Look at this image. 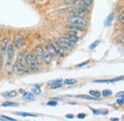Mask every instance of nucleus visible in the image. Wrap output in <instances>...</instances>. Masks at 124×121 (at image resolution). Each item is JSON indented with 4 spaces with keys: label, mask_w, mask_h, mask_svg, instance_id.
Wrapping results in <instances>:
<instances>
[{
    "label": "nucleus",
    "mask_w": 124,
    "mask_h": 121,
    "mask_svg": "<svg viewBox=\"0 0 124 121\" xmlns=\"http://www.w3.org/2000/svg\"><path fill=\"white\" fill-rule=\"evenodd\" d=\"M68 21L70 24H75L78 26H82V27H86L88 25V20L84 18V16H80V15H71L68 18Z\"/></svg>",
    "instance_id": "f03ea898"
},
{
    "label": "nucleus",
    "mask_w": 124,
    "mask_h": 121,
    "mask_svg": "<svg viewBox=\"0 0 124 121\" xmlns=\"http://www.w3.org/2000/svg\"><path fill=\"white\" fill-rule=\"evenodd\" d=\"M25 60H26V65L31 71H37L39 69V64H38L37 60L35 58V55L30 53L25 57Z\"/></svg>",
    "instance_id": "f257e3e1"
},
{
    "label": "nucleus",
    "mask_w": 124,
    "mask_h": 121,
    "mask_svg": "<svg viewBox=\"0 0 124 121\" xmlns=\"http://www.w3.org/2000/svg\"><path fill=\"white\" fill-rule=\"evenodd\" d=\"M123 80V76H121L120 78H116V79H107V80H95L93 81V83H114L116 81H121Z\"/></svg>",
    "instance_id": "4468645a"
},
{
    "label": "nucleus",
    "mask_w": 124,
    "mask_h": 121,
    "mask_svg": "<svg viewBox=\"0 0 124 121\" xmlns=\"http://www.w3.org/2000/svg\"><path fill=\"white\" fill-rule=\"evenodd\" d=\"M50 44H51V46L54 49V51L56 52L57 55H60L61 57H64V50L62 49L61 46L59 45L58 41H56V40H52V41H50Z\"/></svg>",
    "instance_id": "0eeeda50"
},
{
    "label": "nucleus",
    "mask_w": 124,
    "mask_h": 121,
    "mask_svg": "<svg viewBox=\"0 0 124 121\" xmlns=\"http://www.w3.org/2000/svg\"><path fill=\"white\" fill-rule=\"evenodd\" d=\"M15 114L16 115H20V116H23V117H26V116H32V117H34V116H37L36 114H33V113H27V112H15Z\"/></svg>",
    "instance_id": "4be33fe9"
},
{
    "label": "nucleus",
    "mask_w": 124,
    "mask_h": 121,
    "mask_svg": "<svg viewBox=\"0 0 124 121\" xmlns=\"http://www.w3.org/2000/svg\"><path fill=\"white\" fill-rule=\"evenodd\" d=\"M90 61L89 60H86V61H83V62H81V63H79V64H77L76 65V67H81V66H84V65H86V64H88Z\"/></svg>",
    "instance_id": "c756f323"
},
{
    "label": "nucleus",
    "mask_w": 124,
    "mask_h": 121,
    "mask_svg": "<svg viewBox=\"0 0 124 121\" xmlns=\"http://www.w3.org/2000/svg\"><path fill=\"white\" fill-rule=\"evenodd\" d=\"M61 83H62V80L61 79H58V80H54V81H52V82H48L47 85L50 86L51 89L55 90V89L61 88Z\"/></svg>",
    "instance_id": "9b49d317"
},
{
    "label": "nucleus",
    "mask_w": 124,
    "mask_h": 121,
    "mask_svg": "<svg viewBox=\"0 0 124 121\" xmlns=\"http://www.w3.org/2000/svg\"><path fill=\"white\" fill-rule=\"evenodd\" d=\"M0 120H9V121H16L15 118H11L6 115H0Z\"/></svg>",
    "instance_id": "a878e982"
},
{
    "label": "nucleus",
    "mask_w": 124,
    "mask_h": 121,
    "mask_svg": "<svg viewBox=\"0 0 124 121\" xmlns=\"http://www.w3.org/2000/svg\"><path fill=\"white\" fill-rule=\"evenodd\" d=\"M24 92H25V91H23V90H19V93H21V94H23Z\"/></svg>",
    "instance_id": "58836bf2"
},
{
    "label": "nucleus",
    "mask_w": 124,
    "mask_h": 121,
    "mask_svg": "<svg viewBox=\"0 0 124 121\" xmlns=\"http://www.w3.org/2000/svg\"><path fill=\"white\" fill-rule=\"evenodd\" d=\"M113 19H114V13L110 14V15H108V17L106 18V20L104 21V24H105V26H110V25L112 24V21H113Z\"/></svg>",
    "instance_id": "6ab92c4d"
},
{
    "label": "nucleus",
    "mask_w": 124,
    "mask_h": 121,
    "mask_svg": "<svg viewBox=\"0 0 124 121\" xmlns=\"http://www.w3.org/2000/svg\"><path fill=\"white\" fill-rule=\"evenodd\" d=\"M31 92L33 93V94H35V95H38V94H40L41 93V88L39 87V86H33L32 88H31Z\"/></svg>",
    "instance_id": "412c9836"
},
{
    "label": "nucleus",
    "mask_w": 124,
    "mask_h": 121,
    "mask_svg": "<svg viewBox=\"0 0 124 121\" xmlns=\"http://www.w3.org/2000/svg\"><path fill=\"white\" fill-rule=\"evenodd\" d=\"M78 81L77 80H75V79H68V80H65L64 81V84L65 85H74V84H76Z\"/></svg>",
    "instance_id": "393cba45"
},
{
    "label": "nucleus",
    "mask_w": 124,
    "mask_h": 121,
    "mask_svg": "<svg viewBox=\"0 0 124 121\" xmlns=\"http://www.w3.org/2000/svg\"><path fill=\"white\" fill-rule=\"evenodd\" d=\"M90 95H92V96L94 97V98L99 99V98H100V96H101V93L97 91H90Z\"/></svg>",
    "instance_id": "b1692460"
},
{
    "label": "nucleus",
    "mask_w": 124,
    "mask_h": 121,
    "mask_svg": "<svg viewBox=\"0 0 124 121\" xmlns=\"http://www.w3.org/2000/svg\"><path fill=\"white\" fill-rule=\"evenodd\" d=\"M13 67H14L15 72L17 73V74H19V75H22V74H24L25 72H27L26 66H25V65H22V64H20V63H18L17 61L15 62V64H14Z\"/></svg>",
    "instance_id": "6e6552de"
},
{
    "label": "nucleus",
    "mask_w": 124,
    "mask_h": 121,
    "mask_svg": "<svg viewBox=\"0 0 124 121\" xmlns=\"http://www.w3.org/2000/svg\"><path fill=\"white\" fill-rule=\"evenodd\" d=\"M67 29H68V30L81 32V31H84V27H82V26H78V25H75V24H71V25L67 26Z\"/></svg>",
    "instance_id": "2eb2a0df"
},
{
    "label": "nucleus",
    "mask_w": 124,
    "mask_h": 121,
    "mask_svg": "<svg viewBox=\"0 0 124 121\" xmlns=\"http://www.w3.org/2000/svg\"><path fill=\"white\" fill-rule=\"evenodd\" d=\"M42 52H43V46H36V48H35V56L38 57V58H41L42 57Z\"/></svg>",
    "instance_id": "f3484780"
},
{
    "label": "nucleus",
    "mask_w": 124,
    "mask_h": 121,
    "mask_svg": "<svg viewBox=\"0 0 124 121\" xmlns=\"http://www.w3.org/2000/svg\"><path fill=\"white\" fill-rule=\"evenodd\" d=\"M47 105H48V106L55 107V106H57V102H56V101H53V100H51V101H49V102L47 103Z\"/></svg>",
    "instance_id": "c85d7f7f"
},
{
    "label": "nucleus",
    "mask_w": 124,
    "mask_h": 121,
    "mask_svg": "<svg viewBox=\"0 0 124 121\" xmlns=\"http://www.w3.org/2000/svg\"><path fill=\"white\" fill-rule=\"evenodd\" d=\"M98 44H99V40H95V41H93V43L89 46V48H90L91 50H93V49H94V48L98 45Z\"/></svg>",
    "instance_id": "bb28decb"
},
{
    "label": "nucleus",
    "mask_w": 124,
    "mask_h": 121,
    "mask_svg": "<svg viewBox=\"0 0 124 121\" xmlns=\"http://www.w3.org/2000/svg\"><path fill=\"white\" fill-rule=\"evenodd\" d=\"M70 104H72V105H76L77 103H76V102H70Z\"/></svg>",
    "instance_id": "ea45409f"
},
{
    "label": "nucleus",
    "mask_w": 124,
    "mask_h": 121,
    "mask_svg": "<svg viewBox=\"0 0 124 121\" xmlns=\"http://www.w3.org/2000/svg\"><path fill=\"white\" fill-rule=\"evenodd\" d=\"M41 59L44 60L47 64H51L52 60H53V55L50 53V51L47 49L45 46L43 47V52H42V57H41Z\"/></svg>",
    "instance_id": "39448f33"
},
{
    "label": "nucleus",
    "mask_w": 124,
    "mask_h": 121,
    "mask_svg": "<svg viewBox=\"0 0 124 121\" xmlns=\"http://www.w3.org/2000/svg\"><path fill=\"white\" fill-rule=\"evenodd\" d=\"M78 6L81 7V8H84V9H87L89 6L92 5L93 3V0H79L78 2Z\"/></svg>",
    "instance_id": "f8f14e48"
},
{
    "label": "nucleus",
    "mask_w": 124,
    "mask_h": 121,
    "mask_svg": "<svg viewBox=\"0 0 124 121\" xmlns=\"http://www.w3.org/2000/svg\"><path fill=\"white\" fill-rule=\"evenodd\" d=\"M2 96L7 98V99H10V98H13V97H16V92L15 91H6L4 93H2Z\"/></svg>",
    "instance_id": "dca6fc26"
},
{
    "label": "nucleus",
    "mask_w": 124,
    "mask_h": 121,
    "mask_svg": "<svg viewBox=\"0 0 124 121\" xmlns=\"http://www.w3.org/2000/svg\"><path fill=\"white\" fill-rule=\"evenodd\" d=\"M113 93H112V91H109V90H104V91H102V95L103 96H111Z\"/></svg>",
    "instance_id": "cd10ccee"
},
{
    "label": "nucleus",
    "mask_w": 124,
    "mask_h": 121,
    "mask_svg": "<svg viewBox=\"0 0 124 121\" xmlns=\"http://www.w3.org/2000/svg\"><path fill=\"white\" fill-rule=\"evenodd\" d=\"M9 43H10V38H5L0 42V53H1L2 57H5L6 52H7V47H8Z\"/></svg>",
    "instance_id": "423d86ee"
},
{
    "label": "nucleus",
    "mask_w": 124,
    "mask_h": 121,
    "mask_svg": "<svg viewBox=\"0 0 124 121\" xmlns=\"http://www.w3.org/2000/svg\"><path fill=\"white\" fill-rule=\"evenodd\" d=\"M66 118L73 119V118H74V115H73V114H66Z\"/></svg>",
    "instance_id": "e433bc0d"
},
{
    "label": "nucleus",
    "mask_w": 124,
    "mask_h": 121,
    "mask_svg": "<svg viewBox=\"0 0 124 121\" xmlns=\"http://www.w3.org/2000/svg\"><path fill=\"white\" fill-rule=\"evenodd\" d=\"M79 0H66L65 3L66 4H75V3H78Z\"/></svg>",
    "instance_id": "2f4dec72"
},
{
    "label": "nucleus",
    "mask_w": 124,
    "mask_h": 121,
    "mask_svg": "<svg viewBox=\"0 0 124 121\" xmlns=\"http://www.w3.org/2000/svg\"><path fill=\"white\" fill-rule=\"evenodd\" d=\"M22 97L25 101H33L35 99V96L32 92H24Z\"/></svg>",
    "instance_id": "ddd939ff"
},
{
    "label": "nucleus",
    "mask_w": 124,
    "mask_h": 121,
    "mask_svg": "<svg viewBox=\"0 0 124 121\" xmlns=\"http://www.w3.org/2000/svg\"><path fill=\"white\" fill-rule=\"evenodd\" d=\"M76 97H78L79 99H85V100H96L97 98H94L93 96H89V95H84V94H81V95H76Z\"/></svg>",
    "instance_id": "aec40b11"
},
{
    "label": "nucleus",
    "mask_w": 124,
    "mask_h": 121,
    "mask_svg": "<svg viewBox=\"0 0 124 121\" xmlns=\"http://www.w3.org/2000/svg\"><path fill=\"white\" fill-rule=\"evenodd\" d=\"M19 104L16 102H4L2 103V107H18Z\"/></svg>",
    "instance_id": "5701e85b"
},
{
    "label": "nucleus",
    "mask_w": 124,
    "mask_h": 121,
    "mask_svg": "<svg viewBox=\"0 0 124 121\" xmlns=\"http://www.w3.org/2000/svg\"><path fill=\"white\" fill-rule=\"evenodd\" d=\"M123 94H124L123 91H120V92H118V93L116 94V96H117V97H122V98H123Z\"/></svg>",
    "instance_id": "c9c22d12"
},
{
    "label": "nucleus",
    "mask_w": 124,
    "mask_h": 121,
    "mask_svg": "<svg viewBox=\"0 0 124 121\" xmlns=\"http://www.w3.org/2000/svg\"><path fill=\"white\" fill-rule=\"evenodd\" d=\"M58 43L64 51H71L75 46V42H73L72 40H70L66 37H61L58 40Z\"/></svg>",
    "instance_id": "7ed1b4c3"
},
{
    "label": "nucleus",
    "mask_w": 124,
    "mask_h": 121,
    "mask_svg": "<svg viewBox=\"0 0 124 121\" xmlns=\"http://www.w3.org/2000/svg\"><path fill=\"white\" fill-rule=\"evenodd\" d=\"M1 65H2V60H1V58H0V69H1Z\"/></svg>",
    "instance_id": "a19ab883"
},
{
    "label": "nucleus",
    "mask_w": 124,
    "mask_h": 121,
    "mask_svg": "<svg viewBox=\"0 0 124 121\" xmlns=\"http://www.w3.org/2000/svg\"><path fill=\"white\" fill-rule=\"evenodd\" d=\"M16 61H17L18 63H20V64L26 66V60H25V57H24L22 54H19V55H18V57H17V59H16Z\"/></svg>",
    "instance_id": "a211bd4d"
},
{
    "label": "nucleus",
    "mask_w": 124,
    "mask_h": 121,
    "mask_svg": "<svg viewBox=\"0 0 124 121\" xmlns=\"http://www.w3.org/2000/svg\"><path fill=\"white\" fill-rule=\"evenodd\" d=\"M14 54H15V45L13 43H9L8 47H7V52H6V55L8 57L9 60H12L13 57H14Z\"/></svg>",
    "instance_id": "9d476101"
},
{
    "label": "nucleus",
    "mask_w": 124,
    "mask_h": 121,
    "mask_svg": "<svg viewBox=\"0 0 124 121\" xmlns=\"http://www.w3.org/2000/svg\"><path fill=\"white\" fill-rule=\"evenodd\" d=\"M111 120H112V121H118V120H119V118H116V117H114V118H111Z\"/></svg>",
    "instance_id": "4c0bfd02"
},
{
    "label": "nucleus",
    "mask_w": 124,
    "mask_h": 121,
    "mask_svg": "<svg viewBox=\"0 0 124 121\" xmlns=\"http://www.w3.org/2000/svg\"><path fill=\"white\" fill-rule=\"evenodd\" d=\"M25 44V39L24 36L21 33H16L14 37V45L16 46L17 49L22 48Z\"/></svg>",
    "instance_id": "20e7f679"
},
{
    "label": "nucleus",
    "mask_w": 124,
    "mask_h": 121,
    "mask_svg": "<svg viewBox=\"0 0 124 121\" xmlns=\"http://www.w3.org/2000/svg\"><path fill=\"white\" fill-rule=\"evenodd\" d=\"M118 21H119V22H121V23H123V21H124V14H123V12H121L120 15H118Z\"/></svg>",
    "instance_id": "7c9ffc66"
},
{
    "label": "nucleus",
    "mask_w": 124,
    "mask_h": 121,
    "mask_svg": "<svg viewBox=\"0 0 124 121\" xmlns=\"http://www.w3.org/2000/svg\"><path fill=\"white\" fill-rule=\"evenodd\" d=\"M91 111H93V114H100V113H99V111H98V110H94V109H91Z\"/></svg>",
    "instance_id": "f704fd0d"
},
{
    "label": "nucleus",
    "mask_w": 124,
    "mask_h": 121,
    "mask_svg": "<svg viewBox=\"0 0 124 121\" xmlns=\"http://www.w3.org/2000/svg\"><path fill=\"white\" fill-rule=\"evenodd\" d=\"M116 103H117L118 105H121V106H122V105H123V104H124L123 98H122V97H120V99H118V100L116 101Z\"/></svg>",
    "instance_id": "72a5a7b5"
},
{
    "label": "nucleus",
    "mask_w": 124,
    "mask_h": 121,
    "mask_svg": "<svg viewBox=\"0 0 124 121\" xmlns=\"http://www.w3.org/2000/svg\"><path fill=\"white\" fill-rule=\"evenodd\" d=\"M67 39H69L70 40H72L73 42H77L79 38L77 35V31H73V30H69V32L67 33V36H66Z\"/></svg>",
    "instance_id": "1a4fd4ad"
},
{
    "label": "nucleus",
    "mask_w": 124,
    "mask_h": 121,
    "mask_svg": "<svg viewBox=\"0 0 124 121\" xmlns=\"http://www.w3.org/2000/svg\"><path fill=\"white\" fill-rule=\"evenodd\" d=\"M85 117H86V114L85 113H79V114H78V119H84Z\"/></svg>",
    "instance_id": "473e14b6"
}]
</instances>
